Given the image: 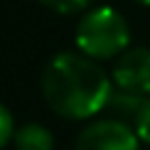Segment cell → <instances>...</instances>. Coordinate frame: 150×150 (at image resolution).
<instances>
[{"instance_id": "obj_1", "label": "cell", "mask_w": 150, "mask_h": 150, "mask_svg": "<svg viewBox=\"0 0 150 150\" xmlns=\"http://www.w3.org/2000/svg\"><path fill=\"white\" fill-rule=\"evenodd\" d=\"M111 79L86 54L62 52L49 59L42 74V93L52 111L64 118H89L106 108Z\"/></svg>"}, {"instance_id": "obj_2", "label": "cell", "mask_w": 150, "mask_h": 150, "mask_svg": "<svg viewBox=\"0 0 150 150\" xmlns=\"http://www.w3.org/2000/svg\"><path fill=\"white\" fill-rule=\"evenodd\" d=\"M128 42L130 32L126 17L108 5L89 10L76 25V47L89 59H111L123 54Z\"/></svg>"}, {"instance_id": "obj_3", "label": "cell", "mask_w": 150, "mask_h": 150, "mask_svg": "<svg viewBox=\"0 0 150 150\" xmlns=\"http://www.w3.org/2000/svg\"><path fill=\"white\" fill-rule=\"evenodd\" d=\"M74 150H138V135L123 121H98L81 130Z\"/></svg>"}, {"instance_id": "obj_4", "label": "cell", "mask_w": 150, "mask_h": 150, "mask_svg": "<svg viewBox=\"0 0 150 150\" xmlns=\"http://www.w3.org/2000/svg\"><path fill=\"white\" fill-rule=\"evenodd\" d=\"M113 81L118 89L128 93L148 96L150 93V49L148 47L126 49L113 67Z\"/></svg>"}, {"instance_id": "obj_5", "label": "cell", "mask_w": 150, "mask_h": 150, "mask_svg": "<svg viewBox=\"0 0 150 150\" xmlns=\"http://www.w3.org/2000/svg\"><path fill=\"white\" fill-rule=\"evenodd\" d=\"M12 138H15L17 150H52V145H54L52 133L45 126H40V123L22 126Z\"/></svg>"}, {"instance_id": "obj_6", "label": "cell", "mask_w": 150, "mask_h": 150, "mask_svg": "<svg viewBox=\"0 0 150 150\" xmlns=\"http://www.w3.org/2000/svg\"><path fill=\"white\" fill-rule=\"evenodd\" d=\"M135 135L150 145V96L143 98L138 113H135Z\"/></svg>"}, {"instance_id": "obj_7", "label": "cell", "mask_w": 150, "mask_h": 150, "mask_svg": "<svg viewBox=\"0 0 150 150\" xmlns=\"http://www.w3.org/2000/svg\"><path fill=\"white\" fill-rule=\"evenodd\" d=\"M42 5L52 8L54 12H62V15H71V12H79L84 8H89L93 0H40Z\"/></svg>"}, {"instance_id": "obj_8", "label": "cell", "mask_w": 150, "mask_h": 150, "mask_svg": "<svg viewBox=\"0 0 150 150\" xmlns=\"http://www.w3.org/2000/svg\"><path fill=\"white\" fill-rule=\"evenodd\" d=\"M12 135H15V130H12V116H10V111L0 103V148L10 140Z\"/></svg>"}, {"instance_id": "obj_9", "label": "cell", "mask_w": 150, "mask_h": 150, "mask_svg": "<svg viewBox=\"0 0 150 150\" xmlns=\"http://www.w3.org/2000/svg\"><path fill=\"white\" fill-rule=\"evenodd\" d=\"M135 3H140V5H150V0H135Z\"/></svg>"}]
</instances>
